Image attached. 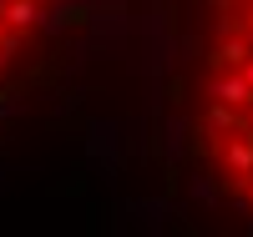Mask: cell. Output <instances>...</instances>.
<instances>
[{"label": "cell", "mask_w": 253, "mask_h": 237, "mask_svg": "<svg viewBox=\"0 0 253 237\" xmlns=\"http://www.w3.org/2000/svg\"><path fill=\"white\" fill-rule=\"evenodd\" d=\"M187 146L203 182L253 217V0H208L187 81Z\"/></svg>", "instance_id": "1"}, {"label": "cell", "mask_w": 253, "mask_h": 237, "mask_svg": "<svg viewBox=\"0 0 253 237\" xmlns=\"http://www.w3.org/2000/svg\"><path fill=\"white\" fill-rule=\"evenodd\" d=\"M56 5L61 0H0V81L10 76L20 51L41 35V26L51 20Z\"/></svg>", "instance_id": "2"}]
</instances>
